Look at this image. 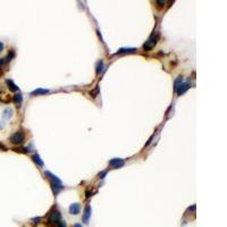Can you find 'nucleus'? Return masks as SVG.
I'll return each mask as SVG.
<instances>
[{
    "instance_id": "obj_1",
    "label": "nucleus",
    "mask_w": 227,
    "mask_h": 227,
    "mask_svg": "<svg viewBox=\"0 0 227 227\" xmlns=\"http://www.w3.org/2000/svg\"><path fill=\"white\" fill-rule=\"evenodd\" d=\"M158 40H159V32L155 31V32H153L152 34H151V35L149 36V39H148L145 42H144L143 49H144L145 51L152 50V49L155 48V45H157Z\"/></svg>"
},
{
    "instance_id": "obj_2",
    "label": "nucleus",
    "mask_w": 227,
    "mask_h": 227,
    "mask_svg": "<svg viewBox=\"0 0 227 227\" xmlns=\"http://www.w3.org/2000/svg\"><path fill=\"white\" fill-rule=\"evenodd\" d=\"M61 220V215H60V212L58 210H54V211L51 212L50 216H49L48 218V225L50 227H56V225Z\"/></svg>"
},
{
    "instance_id": "obj_3",
    "label": "nucleus",
    "mask_w": 227,
    "mask_h": 227,
    "mask_svg": "<svg viewBox=\"0 0 227 227\" xmlns=\"http://www.w3.org/2000/svg\"><path fill=\"white\" fill-rule=\"evenodd\" d=\"M24 139H25L24 133L22 131H17L10 136V142H12L13 144H21L23 143Z\"/></svg>"
},
{
    "instance_id": "obj_4",
    "label": "nucleus",
    "mask_w": 227,
    "mask_h": 227,
    "mask_svg": "<svg viewBox=\"0 0 227 227\" xmlns=\"http://www.w3.org/2000/svg\"><path fill=\"white\" fill-rule=\"evenodd\" d=\"M91 211H92V209H91V206H90V204H87V206L85 207V209H84L83 216H82V221H83L85 225L89 224L90 218H91Z\"/></svg>"
},
{
    "instance_id": "obj_5",
    "label": "nucleus",
    "mask_w": 227,
    "mask_h": 227,
    "mask_svg": "<svg viewBox=\"0 0 227 227\" xmlns=\"http://www.w3.org/2000/svg\"><path fill=\"white\" fill-rule=\"evenodd\" d=\"M108 164L110 165L111 167L114 168H120L124 166V164H125V161H124V159H120V158H114L111 159V160H109V162Z\"/></svg>"
},
{
    "instance_id": "obj_6",
    "label": "nucleus",
    "mask_w": 227,
    "mask_h": 227,
    "mask_svg": "<svg viewBox=\"0 0 227 227\" xmlns=\"http://www.w3.org/2000/svg\"><path fill=\"white\" fill-rule=\"evenodd\" d=\"M188 89H190V84L186 83V82H183V83L181 84L176 90H175V92H176L178 96H182V94H184Z\"/></svg>"
},
{
    "instance_id": "obj_7",
    "label": "nucleus",
    "mask_w": 227,
    "mask_h": 227,
    "mask_svg": "<svg viewBox=\"0 0 227 227\" xmlns=\"http://www.w3.org/2000/svg\"><path fill=\"white\" fill-rule=\"evenodd\" d=\"M81 211V206L80 203H73L69 206V214L71 215H78Z\"/></svg>"
},
{
    "instance_id": "obj_8",
    "label": "nucleus",
    "mask_w": 227,
    "mask_h": 227,
    "mask_svg": "<svg viewBox=\"0 0 227 227\" xmlns=\"http://www.w3.org/2000/svg\"><path fill=\"white\" fill-rule=\"evenodd\" d=\"M13 101H14V103H15L17 107H21L22 102H23V96H22V93H16L15 96L13 97Z\"/></svg>"
},
{
    "instance_id": "obj_9",
    "label": "nucleus",
    "mask_w": 227,
    "mask_h": 227,
    "mask_svg": "<svg viewBox=\"0 0 227 227\" xmlns=\"http://www.w3.org/2000/svg\"><path fill=\"white\" fill-rule=\"evenodd\" d=\"M51 186H52V191H54V194H58L59 191H61L64 188L63 184L61 183H54L51 182Z\"/></svg>"
},
{
    "instance_id": "obj_10",
    "label": "nucleus",
    "mask_w": 227,
    "mask_h": 227,
    "mask_svg": "<svg viewBox=\"0 0 227 227\" xmlns=\"http://www.w3.org/2000/svg\"><path fill=\"white\" fill-rule=\"evenodd\" d=\"M6 84L8 85V87H9V90H10V91H14V92H17V91H19V87H18L17 85H16V84L12 81V80H8V78H7V80H6Z\"/></svg>"
},
{
    "instance_id": "obj_11",
    "label": "nucleus",
    "mask_w": 227,
    "mask_h": 227,
    "mask_svg": "<svg viewBox=\"0 0 227 227\" xmlns=\"http://www.w3.org/2000/svg\"><path fill=\"white\" fill-rule=\"evenodd\" d=\"M49 92V90L47 89H41V87H39V89L34 90V91H32L31 92V96H40V94H47V93Z\"/></svg>"
},
{
    "instance_id": "obj_12",
    "label": "nucleus",
    "mask_w": 227,
    "mask_h": 227,
    "mask_svg": "<svg viewBox=\"0 0 227 227\" xmlns=\"http://www.w3.org/2000/svg\"><path fill=\"white\" fill-rule=\"evenodd\" d=\"M45 175L47 177H48V178L51 179V182H54V183H61V181H60V179L58 178V177H57L56 175H54L52 173H50V172H45Z\"/></svg>"
},
{
    "instance_id": "obj_13",
    "label": "nucleus",
    "mask_w": 227,
    "mask_h": 227,
    "mask_svg": "<svg viewBox=\"0 0 227 227\" xmlns=\"http://www.w3.org/2000/svg\"><path fill=\"white\" fill-rule=\"evenodd\" d=\"M138 50L136 48H120L119 50L117 51L116 54H132V52H135Z\"/></svg>"
},
{
    "instance_id": "obj_14",
    "label": "nucleus",
    "mask_w": 227,
    "mask_h": 227,
    "mask_svg": "<svg viewBox=\"0 0 227 227\" xmlns=\"http://www.w3.org/2000/svg\"><path fill=\"white\" fill-rule=\"evenodd\" d=\"M32 159H33V161L35 162L36 165H39L40 167H43V166H45V162L42 161V159L40 158L39 155H34V156L32 157Z\"/></svg>"
},
{
    "instance_id": "obj_15",
    "label": "nucleus",
    "mask_w": 227,
    "mask_h": 227,
    "mask_svg": "<svg viewBox=\"0 0 227 227\" xmlns=\"http://www.w3.org/2000/svg\"><path fill=\"white\" fill-rule=\"evenodd\" d=\"M184 82V78H183V76H178V77L175 80V83H174V90H176L177 87L181 85V84Z\"/></svg>"
},
{
    "instance_id": "obj_16",
    "label": "nucleus",
    "mask_w": 227,
    "mask_h": 227,
    "mask_svg": "<svg viewBox=\"0 0 227 227\" xmlns=\"http://www.w3.org/2000/svg\"><path fill=\"white\" fill-rule=\"evenodd\" d=\"M102 71H103V61L100 60V61H98V64H97V74H99V73L102 72Z\"/></svg>"
},
{
    "instance_id": "obj_17",
    "label": "nucleus",
    "mask_w": 227,
    "mask_h": 227,
    "mask_svg": "<svg viewBox=\"0 0 227 227\" xmlns=\"http://www.w3.org/2000/svg\"><path fill=\"white\" fill-rule=\"evenodd\" d=\"M13 116V110L12 109H6L3 111V118H10Z\"/></svg>"
},
{
    "instance_id": "obj_18",
    "label": "nucleus",
    "mask_w": 227,
    "mask_h": 227,
    "mask_svg": "<svg viewBox=\"0 0 227 227\" xmlns=\"http://www.w3.org/2000/svg\"><path fill=\"white\" fill-rule=\"evenodd\" d=\"M66 226H67V225H66V221L63 220V219H61V220L56 225V227H66Z\"/></svg>"
},
{
    "instance_id": "obj_19",
    "label": "nucleus",
    "mask_w": 227,
    "mask_h": 227,
    "mask_svg": "<svg viewBox=\"0 0 227 227\" xmlns=\"http://www.w3.org/2000/svg\"><path fill=\"white\" fill-rule=\"evenodd\" d=\"M106 174H107V172H101V173L99 174V176H100V178H105Z\"/></svg>"
},
{
    "instance_id": "obj_20",
    "label": "nucleus",
    "mask_w": 227,
    "mask_h": 227,
    "mask_svg": "<svg viewBox=\"0 0 227 227\" xmlns=\"http://www.w3.org/2000/svg\"><path fill=\"white\" fill-rule=\"evenodd\" d=\"M41 220V218H40V217H38V218H33L32 219V221H36L35 224H39V221Z\"/></svg>"
},
{
    "instance_id": "obj_21",
    "label": "nucleus",
    "mask_w": 227,
    "mask_h": 227,
    "mask_svg": "<svg viewBox=\"0 0 227 227\" xmlns=\"http://www.w3.org/2000/svg\"><path fill=\"white\" fill-rule=\"evenodd\" d=\"M3 48H5V45H3V43L1 41H0V52L3 50Z\"/></svg>"
},
{
    "instance_id": "obj_22",
    "label": "nucleus",
    "mask_w": 227,
    "mask_h": 227,
    "mask_svg": "<svg viewBox=\"0 0 227 227\" xmlns=\"http://www.w3.org/2000/svg\"><path fill=\"white\" fill-rule=\"evenodd\" d=\"M0 148H1V149H3V150H5V151H6V150H7L6 146L3 145V144H1V143H0Z\"/></svg>"
},
{
    "instance_id": "obj_23",
    "label": "nucleus",
    "mask_w": 227,
    "mask_h": 227,
    "mask_svg": "<svg viewBox=\"0 0 227 227\" xmlns=\"http://www.w3.org/2000/svg\"><path fill=\"white\" fill-rule=\"evenodd\" d=\"M73 227H83V226H82L81 224H78V223H76V224H75V225H74V226H73Z\"/></svg>"
}]
</instances>
